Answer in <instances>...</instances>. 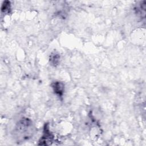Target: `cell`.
Listing matches in <instances>:
<instances>
[{
    "instance_id": "cell-1",
    "label": "cell",
    "mask_w": 146,
    "mask_h": 146,
    "mask_svg": "<svg viewBox=\"0 0 146 146\" xmlns=\"http://www.w3.org/2000/svg\"><path fill=\"white\" fill-rule=\"evenodd\" d=\"M35 127L31 120L27 117L21 119L13 130V136L17 141H25L33 136Z\"/></svg>"
},
{
    "instance_id": "cell-2",
    "label": "cell",
    "mask_w": 146,
    "mask_h": 146,
    "mask_svg": "<svg viewBox=\"0 0 146 146\" xmlns=\"http://www.w3.org/2000/svg\"><path fill=\"white\" fill-rule=\"evenodd\" d=\"M54 136L51 133L50 129H49V125L48 123L45 124L43 128V135L42 137L40 138L39 144V145H42L43 142L44 145H48V142L52 141L53 140Z\"/></svg>"
},
{
    "instance_id": "cell-3",
    "label": "cell",
    "mask_w": 146,
    "mask_h": 146,
    "mask_svg": "<svg viewBox=\"0 0 146 146\" xmlns=\"http://www.w3.org/2000/svg\"><path fill=\"white\" fill-rule=\"evenodd\" d=\"M51 86L54 94L60 98L63 96L64 91V84L63 82L55 81L51 84Z\"/></svg>"
},
{
    "instance_id": "cell-4",
    "label": "cell",
    "mask_w": 146,
    "mask_h": 146,
    "mask_svg": "<svg viewBox=\"0 0 146 146\" xmlns=\"http://www.w3.org/2000/svg\"><path fill=\"white\" fill-rule=\"evenodd\" d=\"M49 61L51 65L54 67L57 66L60 61V55L58 53L56 52H53L51 54L49 58Z\"/></svg>"
},
{
    "instance_id": "cell-5",
    "label": "cell",
    "mask_w": 146,
    "mask_h": 146,
    "mask_svg": "<svg viewBox=\"0 0 146 146\" xmlns=\"http://www.w3.org/2000/svg\"><path fill=\"white\" fill-rule=\"evenodd\" d=\"M11 9V3L9 1H5L1 7V11L3 13H9Z\"/></svg>"
}]
</instances>
